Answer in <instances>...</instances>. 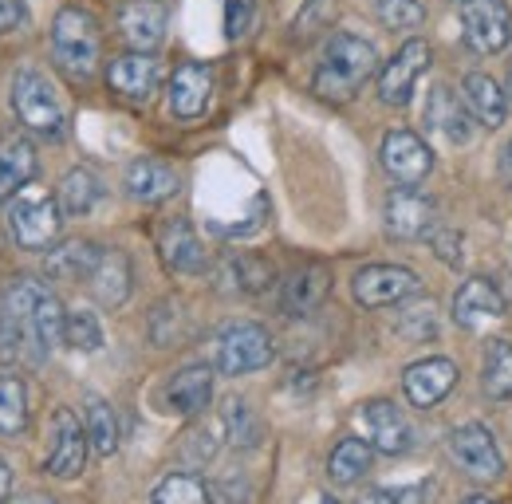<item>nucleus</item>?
Returning <instances> with one entry per match:
<instances>
[{"label": "nucleus", "mask_w": 512, "mask_h": 504, "mask_svg": "<svg viewBox=\"0 0 512 504\" xmlns=\"http://www.w3.org/2000/svg\"><path fill=\"white\" fill-rule=\"evenodd\" d=\"M461 40L477 56H497L512 40V12L505 0H465L461 4Z\"/></svg>", "instance_id": "nucleus-8"}, {"label": "nucleus", "mask_w": 512, "mask_h": 504, "mask_svg": "<svg viewBox=\"0 0 512 504\" xmlns=\"http://www.w3.org/2000/svg\"><path fill=\"white\" fill-rule=\"evenodd\" d=\"M8 489H12V469H8V461L0 457V501L8 497Z\"/></svg>", "instance_id": "nucleus-46"}, {"label": "nucleus", "mask_w": 512, "mask_h": 504, "mask_svg": "<svg viewBox=\"0 0 512 504\" xmlns=\"http://www.w3.org/2000/svg\"><path fill=\"white\" fill-rule=\"evenodd\" d=\"M99 252L103 249H99L95 241L75 237V241H64V245L48 249V256H44V272H48L52 280H64V284L87 280V276H91V268L99 264Z\"/></svg>", "instance_id": "nucleus-29"}, {"label": "nucleus", "mask_w": 512, "mask_h": 504, "mask_svg": "<svg viewBox=\"0 0 512 504\" xmlns=\"http://www.w3.org/2000/svg\"><path fill=\"white\" fill-rule=\"evenodd\" d=\"M327 292H331V272L316 260H308L280 280V312L304 319L327 300Z\"/></svg>", "instance_id": "nucleus-18"}, {"label": "nucleus", "mask_w": 512, "mask_h": 504, "mask_svg": "<svg viewBox=\"0 0 512 504\" xmlns=\"http://www.w3.org/2000/svg\"><path fill=\"white\" fill-rule=\"evenodd\" d=\"M501 178L512 186V138H509V146L501 150Z\"/></svg>", "instance_id": "nucleus-45"}, {"label": "nucleus", "mask_w": 512, "mask_h": 504, "mask_svg": "<svg viewBox=\"0 0 512 504\" xmlns=\"http://www.w3.org/2000/svg\"><path fill=\"white\" fill-rule=\"evenodd\" d=\"M64 343L71 347V351H83V355L99 351V347H103V327H99L95 312H67Z\"/></svg>", "instance_id": "nucleus-36"}, {"label": "nucleus", "mask_w": 512, "mask_h": 504, "mask_svg": "<svg viewBox=\"0 0 512 504\" xmlns=\"http://www.w3.org/2000/svg\"><path fill=\"white\" fill-rule=\"evenodd\" d=\"M64 205L56 193L40 186H24L8 197V237L28 252H44L60 241Z\"/></svg>", "instance_id": "nucleus-4"}, {"label": "nucleus", "mask_w": 512, "mask_h": 504, "mask_svg": "<svg viewBox=\"0 0 512 504\" xmlns=\"http://www.w3.org/2000/svg\"><path fill=\"white\" fill-rule=\"evenodd\" d=\"M469 119H473V115H469V107L453 95V87L438 83V87L430 91V103H426V126H430V130H438L446 142L465 146V142L473 138V123H469Z\"/></svg>", "instance_id": "nucleus-24"}, {"label": "nucleus", "mask_w": 512, "mask_h": 504, "mask_svg": "<svg viewBox=\"0 0 512 504\" xmlns=\"http://www.w3.org/2000/svg\"><path fill=\"white\" fill-rule=\"evenodd\" d=\"M276 280L272 264L264 256H253V252H241V256H225V264L217 268V284L225 292H245V296H260L268 292Z\"/></svg>", "instance_id": "nucleus-28"}, {"label": "nucleus", "mask_w": 512, "mask_h": 504, "mask_svg": "<svg viewBox=\"0 0 512 504\" xmlns=\"http://www.w3.org/2000/svg\"><path fill=\"white\" fill-rule=\"evenodd\" d=\"M434 217L438 205L430 193H422L418 186H394V193L386 197V237L394 241H422L434 233Z\"/></svg>", "instance_id": "nucleus-11"}, {"label": "nucleus", "mask_w": 512, "mask_h": 504, "mask_svg": "<svg viewBox=\"0 0 512 504\" xmlns=\"http://www.w3.org/2000/svg\"><path fill=\"white\" fill-rule=\"evenodd\" d=\"M501 315H505V292L489 276H469L457 288V296H453V323L457 327L473 331V327H481L489 319H501Z\"/></svg>", "instance_id": "nucleus-19"}, {"label": "nucleus", "mask_w": 512, "mask_h": 504, "mask_svg": "<svg viewBox=\"0 0 512 504\" xmlns=\"http://www.w3.org/2000/svg\"><path fill=\"white\" fill-rule=\"evenodd\" d=\"M449 453H453V461L473 477V481H497V477H505V453H501V445L493 438V430L489 426H481V422H465V426H457L453 434H449Z\"/></svg>", "instance_id": "nucleus-9"}, {"label": "nucleus", "mask_w": 512, "mask_h": 504, "mask_svg": "<svg viewBox=\"0 0 512 504\" xmlns=\"http://www.w3.org/2000/svg\"><path fill=\"white\" fill-rule=\"evenodd\" d=\"M383 170L398 182V186H418V182H426L430 178V170H434V154H430V146L414 134V130H390L383 138Z\"/></svg>", "instance_id": "nucleus-13"}, {"label": "nucleus", "mask_w": 512, "mask_h": 504, "mask_svg": "<svg viewBox=\"0 0 512 504\" xmlns=\"http://www.w3.org/2000/svg\"><path fill=\"white\" fill-rule=\"evenodd\" d=\"M438 489L434 485H414V489H390V493H371V501H430Z\"/></svg>", "instance_id": "nucleus-43"}, {"label": "nucleus", "mask_w": 512, "mask_h": 504, "mask_svg": "<svg viewBox=\"0 0 512 504\" xmlns=\"http://www.w3.org/2000/svg\"><path fill=\"white\" fill-rule=\"evenodd\" d=\"M52 56H56V67L64 71L67 79H75V83L95 79V71L103 63V28H99V20L87 8L64 4L56 12V24H52Z\"/></svg>", "instance_id": "nucleus-3"}, {"label": "nucleus", "mask_w": 512, "mask_h": 504, "mask_svg": "<svg viewBox=\"0 0 512 504\" xmlns=\"http://www.w3.org/2000/svg\"><path fill=\"white\" fill-rule=\"evenodd\" d=\"M426 241H430V249L438 252L449 268H457V264L465 260V256H461V252H465V245H461V233H457V229H449V225H434V233H430Z\"/></svg>", "instance_id": "nucleus-42"}, {"label": "nucleus", "mask_w": 512, "mask_h": 504, "mask_svg": "<svg viewBox=\"0 0 512 504\" xmlns=\"http://www.w3.org/2000/svg\"><path fill=\"white\" fill-rule=\"evenodd\" d=\"M213 99V71L205 63H182L170 75V115L201 119Z\"/></svg>", "instance_id": "nucleus-21"}, {"label": "nucleus", "mask_w": 512, "mask_h": 504, "mask_svg": "<svg viewBox=\"0 0 512 504\" xmlns=\"http://www.w3.org/2000/svg\"><path fill=\"white\" fill-rule=\"evenodd\" d=\"M359 422H363V430H367V441H371L379 453L398 457V453H406V449L414 445L410 422L398 414V406H394L390 398H371V402H363V406H359Z\"/></svg>", "instance_id": "nucleus-14"}, {"label": "nucleus", "mask_w": 512, "mask_h": 504, "mask_svg": "<svg viewBox=\"0 0 512 504\" xmlns=\"http://www.w3.org/2000/svg\"><path fill=\"white\" fill-rule=\"evenodd\" d=\"M461 95H465L469 115L481 126H489V130L505 126V119H509V95H505V87L493 75H481V71L465 75L461 79Z\"/></svg>", "instance_id": "nucleus-25"}, {"label": "nucleus", "mask_w": 512, "mask_h": 504, "mask_svg": "<svg viewBox=\"0 0 512 504\" xmlns=\"http://www.w3.org/2000/svg\"><path fill=\"white\" fill-rule=\"evenodd\" d=\"M375 67H379L375 44H367L363 36H351V32H335L323 44L312 91L323 103H351L363 91V83L375 75Z\"/></svg>", "instance_id": "nucleus-2"}, {"label": "nucleus", "mask_w": 512, "mask_h": 504, "mask_svg": "<svg viewBox=\"0 0 512 504\" xmlns=\"http://www.w3.org/2000/svg\"><path fill=\"white\" fill-rule=\"evenodd\" d=\"M371 461H375V449L359 438H343L331 457H327V477L335 485H359L367 473H371Z\"/></svg>", "instance_id": "nucleus-30"}, {"label": "nucleus", "mask_w": 512, "mask_h": 504, "mask_svg": "<svg viewBox=\"0 0 512 504\" xmlns=\"http://www.w3.org/2000/svg\"><path fill=\"white\" fill-rule=\"evenodd\" d=\"M225 430H229V445L233 449H249L256 441V422L241 398H229L225 402Z\"/></svg>", "instance_id": "nucleus-39"}, {"label": "nucleus", "mask_w": 512, "mask_h": 504, "mask_svg": "<svg viewBox=\"0 0 512 504\" xmlns=\"http://www.w3.org/2000/svg\"><path fill=\"white\" fill-rule=\"evenodd\" d=\"M36 178V146L28 134L12 130L0 138V201H8L16 189Z\"/></svg>", "instance_id": "nucleus-26"}, {"label": "nucleus", "mask_w": 512, "mask_h": 504, "mask_svg": "<svg viewBox=\"0 0 512 504\" xmlns=\"http://www.w3.org/2000/svg\"><path fill=\"white\" fill-rule=\"evenodd\" d=\"M166 402H170V410L182 414V418L205 414L209 402H213V371L201 367V363H197V367H182L178 375L170 378V386H166Z\"/></svg>", "instance_id": "nucleus-27"}, {"label": "nucleus", "mask_w": 512, "mask_h": 504, "mask_svg": "<svg viewBox=\"0 0 512 504\" xmlns=\"http://www.w3.org/2000/svg\"><path fill=\"white\" fill-rule=\"evenodd\" d=\"M331 16H335V0H308V4L300 8L296 24H292V40H308V36H316L320 28H327Z\"/></svg>", "instance_id": "nucleus-40"}, {"label": "nucleus", "mask_w": 512, "mask_h": 504, "mask_svg": "<svg viewBox=\"0 0 512 504\" xmlns=\"http://www.w3.org/2000/svg\"><path fill=\"white\" fill-rule=\"evenodd\" d=\"M12 111L24 130L40 138H64L67 134V107L60 87L40 71V67H20L12 79Z\"/></svg>", "instance_id": "nucleus-5"}, {"label": "nucleus", "mask_w": 512, "mask_h": 504, "mask_svg": "<svg viewBox=\"0 0 512 504\" xmlns=\"http://www.w3.org/2000/svg\"><path fill=\"white\" fill-rule=\"evenodd\" d=\"M24 20V8L16 4V0H0V36L8 32V28H16Z\"/></svg>", "instance_id": "nucleus-44"}, {"label": "nucleus", "mask_w": 512, "mask_h": 504, "mask_svg": "<svg viewBox=\"0 0 512 504\" xmlns=\"http://www.w3.org/2000/svg\"><path fill=\"white\" fill-rule=\"evenodd\" d=\"M123 186L142 205H162V201H170L182 189V178L162 158H134L127 166V174H123Z\"/></svg>", "instance_id": "nucleus-22"}, {"label": "nucleus", "mask_w": 512, "mask_h": 504, "mask_svg": "<svg viewBox=\"0 0 512 504\" xmlns=\"http://www.w3.org/2000/svg\"><path fill=\"white\" fill-rule=\"evenodd\" d=\"M426 67H430V44L418 40V36L406 40L390 56V63L379 71V99H383L386 107H406L414 99V87H418V79H422Z\"/></svg>", "instance_id": "nucleus-12"}, {"label": "nucleus", "mask_w": 512, "mask_h": 504, "mask_svg": "<svg viewBox=\"0 0 512 504\" xmlns=\"http://www.w3.org/2000/svg\"><path fill=\"white\" fill-rule=\"evenodd\" d=\"M158 79H162V67L154 60V52H134L130 48L127 56L107 63V87L127 103H146L154 95Z\"/></svg>", "instance_id": "nucleus-16"}, {"label": "nucleus", "mask_w": 512, "mask_h": 504, "mask_svg": "<svg viewBox=\"0 0 512 504\" xmlns=\"http://www.w3.org/2000/svg\"><path fill=\"white\" fill-rule=\"evenodd\" d=\"M418 292H422L418 272L402 264H367L351 280V296L359 308H394V304L414 300Z\"/></svg>", "instance_id": "nucleus-7"}, {"label": "nucleus", "mask_w": 512, "mask_h": 504, "mask_svg": "<svg viewBox=\"0 0 512 504\" xmlns=\"http://www.w3.org/2000/svg\"><path fill=\"white\" fill-rule=\"evenodd\" d=\"M509 99H512V60H509Z\"/></svg>", "instance_id": "nucleus-47"}, {"label": "nucleus", "mask_w": 512, "mask_h": 504, "mask_svg": "<svg viewBox=\"0 0 512 504\" xmlns=\"http://www.w3.org/2000/svg\"><path fill=\"white\" fill-rule=\"evenodd\" d=\"M394 331L406 335V339H414V343L434 339V335H438V312H434V304L418 300L414 308H402L398 319H394Z\"/></svg>", "instance_id": "nucleus-37"}, {"label": "nucleus", "mask_w": 512, "mask_h": 504, "mask_svg": "<svg viewBox=\"0 0 512 504\" xmlns=\"http://www.w3.org/2000/svg\"><path fill=\"white\" fill-rule=\"evenodd\" d=\"M253 16H256V0H225V36L229 40H241L253 28Z\"/></svg>", "instance_id": "nucleus-41"}, {"label": "nucleus", "mask_w": 512, "mask_h": 504, "mask_svg": "<svg viewBox=\"0 0 512 504\" xmlns=\"http://www.w3.org/2000/svg\"><path fill=\"white\" fill-rule=\"evenodd\" d=\"M375 12H379V20L390 32H410L426 16V8L418 0H375Z\"/></svg>", "instance_id": "nucleus-38"}, {"label": "nucleus", "mask_w": 512, "mask_h": 504, "mask_svg": "<svg viewBox=\"0 0 512 504\" xmlns=\"http://www.w3.org/2000/svg\"><path fill=\"white\" fill-rule=\"evenodd\" d=\"M457 4H465V0H457Z\"/></svg>", "instance_id": "nucleus-48"}, {"label": "nucleus", "mask_w": 512, "mask_h": 504, "mask_svg": "<svg viewBox=\"0 0 512 504\" xmlns=\"http://www.w3.org/2000/svg\"><path fill=\"white\" fill-rule=\"evenodd\" d=\"M213 359H217V371L225 375H253L272 363V335L253 319H237L217 335Z\"/></svg>", "instance_id": "nucleus-6"}, {"label": "nucleus", "mask_w": 512, "mask_h": 504, "mask_svg": "<svg viewBox=\"0 0 512 504\" xmlns=\"http://www.w3.org/2000/svg\"><path fill=\"white\" fill-rule=\"evenodd\" d=\"M56 197H60V205H64L67 217H87L95 205H99V197H103V186H99V178L91 174V170H67L60 189H56Z\"/></svg>", "instance_id": "nucleus-33"}, {"label": "nucleus", "mask_w": 512, "mask_h": 504, "mask_svg": "<svg viewBox=\"0 0 512 504\" xmlns=\"http://www.w3.org/2000/svg\"><path fill=\"white\" fill-rule=\"evenodd\" d=\"M158 252L166 260V268L178 272V276H201L209 268L201 237L193 233V225L186 217H170V221L158 225Z\"/></svg>", "instance_id": "nucleus-17"}, {"label": "nucleus", "mask_w": 512, "mask_h": 504, "mask_svg": "<svg viewBox=\"0 0 512 504\" xmlns=\"http://www.w3.org/2000/svg\"><path fill=\"white\" fill-rule=\"evenodd\" d=\"M64 304L60 296L36 280L16 276L0 292V363L8 367H44L52 347L64 339Z\"/></svg>", "instance_id": "nucleus-1"}, {"label": "nucleus", "mask_w": 512, "mask_h": 504, "mask_svg": "<svg viewBox=\"0 0 512 504\" xmlns=\"http://www.w3.org/2000/svg\"><path fill=\"white\" fill-rule=\"evenodd\" d=\"M150 501L154 504H205V501H213V497H209V489H205L197 477H190V473H170V477L150 493Z\"/></svg>", "instance_id": "nucleus-35"}, {"label": "nucleus", "mask_w": 512, "mask_h": 504, "mask_svg": "<svg viewBox=\"0 0 512 504\" xmlns=\"http://www.w3.org/2000/svg\"><path fill=\"white\" fill-rule=\"evenodd\" d=\"M119 36L134 52H158L166 40V8L158 0H127L119 8Z\"/></svg>", "instance_id": "nucleus-20"}, {"label": "nucleus", "mask_w": 512, "mask_h": 504, "mask_svg": "<svg viewBox=\"0 0 512 504\" xmlns=\"http://www.w3.org/2000/svg\"><path fill=\"white\" fill-rule=\"evenodd\" d=\"M83 426H87V438H91L95 453L111 457L119 449V414L99 394H87V402H83Z\"/></svg>", "instance_id": "nucleus-32"}, {"label": "nucleus", "mask_w": 512, "mask_h": 504, "mask_svg": "<svg viewBox=\"0 0 512 504\" xmlns=\"http://www.w3.org/2000/svg\"><path fill=\"white\" fill-rule=\"evenodd\" d=\"M28 426V386L20 375H0V434H20Z\"/></svg>", "instance_id": "nucleus-34"}, {"label": "nucleus", "mask_w": 512, "mask_h": 504, "mask_svg": "<svg viewBox=\"0 0 512 504\" xmlns=\"http://www.w3.org/2000/svg\"><path fill=\"white\" fill-rule=\"evenodd\" d=\"M481 390L493 402L512 398V343L509 339H489L481 355Z\"/></svg>", "instance_id": "nucleus-31"}, {"label": "nucleus", "mask_w": 512, "mask_h": 504, "mask_svg": "<svg viewBox=\"0 0 512 504\" xmlns=\"http://www.w3.org/2000/svg\"><path fill=\"white\" fill-rule=\"evenodd\" d=\"M87 288H91V296H95L103 308H123L130 300V288H134V268H130L127 252H119V249L99 252V264L91 268Z\"/></svg>", "instance_id": "nucleus-23"}, {"label": "nucleus", "mask_w": 512, "mask_h": 504, "mask_svg": "<svg viewBox=\"0 0 512 504\" xmlns=\"http://www.w3.org/2000/svg\"><path fill=\"white\" fill-rule=\"evenodd\" d=\"M457 382V363L453 359H442V355H430V359H418L402 371V390L410 398V406L418 410H430L446 398Z\"/></svg>", "instance_id": "nucleus-15"}, {"label": "nucleus", "mask_w": 512, "mask_h": 504, "mask_svg": "<svg viewBox=\"0 0 512 504\" xmlns=\"http://www.w3.org/2000/svg\"><path fill=\"white\" fill-rule=\"evenodd\" d=\"M87 449H91V438H87V426L75 418V410L60 406L52 414V449L44 457V469L48 477H60V481H75L87 465Z\"/></svg>", "instance_id": "nucleus-10"}]
</instances>
